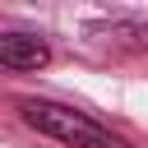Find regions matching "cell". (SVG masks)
Instances as JSON below:
<instances>
[{
    "mask_svg": "<svg viewBox=\"0 0 148 148\" xmlns=\"http://www.w3.org/2000/svg\"><path fill=\"white\" fill-rule=\"evenodd\" d=\"M23 120L37 134H46L56 143H69V148H130L116 130H106L102 120H92V116H83L74 106H60V102L32 97V102H23Z\"/></svg>",
    "mask_w": 148,
    "mask_h": 148,
    "instance_id": "6da1fadb",
    "label": "cell"
},
{
    "mask_svg": "<svg viewBox=\"0 0 148 148\" xmlns=\"http://www.w3.org/2000/svg\"><path fill=\"white\" fill-rule=\"evenodd\" d=\"M51 46L32 32H0V69H42Z\"/></svg>",
    "mask_w": 148,
    "mask_h": 148,
    "instance_id": "7a4b0ae2",
    "label": "cell"
},
{
    "mask_svg": "<svg viewBox=\"0 0 148 148\" xmlns=\"http://www.w3.org/2000/svg\"><path fill=\"white\" fill-rule=\"evenodd\" d=\"M106 37H125L130 46L148 51V23H111V28H106Z\"/></svg>",
    "mask_w": 148,
    "mask_h": 148,
    "instance_id": "3957f363",
    "label": "cell"
}]
</instances>
